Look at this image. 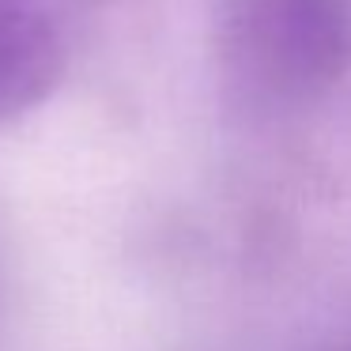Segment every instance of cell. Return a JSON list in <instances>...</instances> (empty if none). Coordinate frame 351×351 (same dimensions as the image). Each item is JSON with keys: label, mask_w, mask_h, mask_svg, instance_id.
Here are the masks:
<instances>
[{"label": "cell", "mask_w": 351, "mask_h": 351, "mask_svg": "<svg viewBox=\"0 0 351 351\" xmlns=\"http://www.w3.org/2000/svg\"><path fill=\"white\" fill-rule=\"evenodd\" d=\"M61 42L27 0H0V125L34 110L61 80Z\"/></svg>", "instance_id": "7a4b0ae2"}, {"label": "cell", "mask_w": 351, "mask_h": 351, "mask_svg": "<svg viewBox=\"0 0 351 351\" xmlns=\"http://www.w3.org/2000/svg\"><path fill=\"white\" fill-rule=\"evenodd\" d=\"M268 46L291 84L317 91L336 84L351 64V19L340 0H276Z\"/></svg>", "instance_id": "6da1fadb"}]
</instances>
